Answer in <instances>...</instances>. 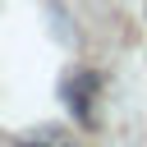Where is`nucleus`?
Returning <instances> with one entry per match:
<instances>
[{
	"label": "nucleus",
	"mask_w": 147,
	"mask_h": 147,
	"mask_svg": "<svg viewBox=\"0 0 147 147\" xmlns=\"http://www.w3.org/2000/svg\"><path fill=\"white\" fill-rule=\"evenodd\" d=\"M96 92H101V74H92V69H74V74L60 83V96H64V106H69V110H74L83 124H92Z\"/></svg>",
	"instance_id": "f257e3e1"
},
{
	"label": "nucleus",
	"mask_w": 147,
	"mask_h": 147,
	"mask_svg": "<svg viewBox=\"0 0 147 147\" xmlns=\"http://www.w3.org/2000/svg\"><path fill=\"white\" fill-rule=\"evenodd\" d=\"M18 147H69V142H60V138H41V142H32V138H28V142H18Z\"/></svg>",
	"instance_id": "f03ea898"
}]
</instances>
